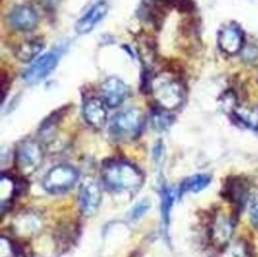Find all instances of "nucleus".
I'll return each mask as SVG.
<instances>
[{
  "mask_svg": "<svg viewBox=\"0 0 258 257\" xmlns=\"http://www.w3.org/2000/svg\"><path fill=\"white\" fill-rule=\"evenodd\" d=\"M150 206H151L150 203H149L148 200H142L141 203H138L137 205H135L134 209L131 210L130 214H128V216H130V219L134 220V222L141 219L142 217L148 212L149 209H150Z\"/></svg>",
  "mask_w": 258,
  "mask_h": 257,
  "instance_id": "nucleus-20",
  "label": "nucleus"
},
{
  "mask_svg": "<svg viewBox=\"0 0 258 257\" xmlns=\"http://www.w3.org/2000/svg\"><path fill=\"white\" fill-rule=\"evenodd\" d=\"M244 44V32L239 25L229 24L224 26L218 35V45L225 54L234 55L239 52Z\"/></svg>",
  "mask_w": 258,
  "mask_h": 257,
  "instance_id": "nucleus-9",
  "label": "nucleus"
},
{
  "mask_svg": "<svg viewBox=\"0 0 258 257\" xmlns=\"http://www.w3.org/2000/svg\"><path fill=\"white\" fill-rule=\"evenodd\" d=\"M102 99L89 98L84 103L82 114L85 120L95 128H101L107 121V108Z\"/></svg>",
  "mask_w": 258,
  "mask_h": 257,
  "instance_id": "nucleus-12",
  "label": "nucleus"
},
{
  "mask_svg": "<svg viewBox=\"0 0 258 257\" xmlns=\"http://www.w3.org/2000/svg\"><path fill=\"white\" fill-rule=\"evenodd\" d=\"M101 99L107 107H118L126 99L128 88L125 82L117 77H110L100 86Z\"/></svg>",
  "mask_w": 258,
  "mask_h": 257,
  "instance_id": "nucleus-8",
  "label": "nucleus"
},
{
  "mask_svg": "<svg viewBox=\"0 0 258 257\" xmlns=\"http://www.w3.org/2000/svg\"><path fill=\"white\" fill-rule=\"evenodd\" d=\"M44 159L43 148L37 141L24 140L16 149V163L21 173L30 175L41 167Z\"/></svg>",
  "mask_w": 258,
  "mask_h": 257,
  "instance_id": "nucleus-5",
  "label": "nucleus"
},
{
  "mask_svg": "<svg viewBox=\"0 0 258 257\" xmlns=\"http://www.w3.org/2000/svg\"><path fill=\"white\" fill-rule=\"evenodd\" d=\"M211 182V176L206 175V174H198V175H193L188 177L181 183L178 187V194H184L187 192L198 193L200 190L206 188V187Z\"/></svg>",
  "mask_w": 258,
  "mask_h": 257,
  "instance_id": "nucleus-16",
  "label": "nucleus"
},
{
  "mask_svg": "<svg viewBox=\"0 0 258 257\" xmlns=\"http://www.w3.org/2000/svg\"><path fill=\"white\" fill-rule=\"evenodd\" d=\"M176 196H178V190H174L173 188L168 186H163L161 189V214H162V222L164 226L167 227L169 224L170 218V210L173 207L174 200Z\"/></svg>",
  "mask_w": 258,
  "mask_h": 257,
  "instance_id": "nucleus-17",
  "label": "nucleus"
},
{
  "mask_svg": "<svg viewBox=\"0 0 258 257\" xmlns=\"http://www.w3.org/2000/svg\"><path fill=\"white\" fill-rule=\"evenodd\" d=\"M79 173L74 167L58 164L51 168L43 179V188L51 194L67 192L78 182Z\"/></svg>",
  "mask_w": 258,
  "mask_h": 257,
  "instance_id": "nucleus-4",
  "label": "nucleus"
},
{
  "mask_svg": "<svg viewBox=\"0 0 258 257\" xmlns=\"http://www.w3.org/2000/svg\"><path fill=\"white\" fill-rule=\"evenodd\" d=\"M62 54H63V49L62 48H56L52 50L45 52L44 55H42L41 57H38L34 63L26 69L23 73L22 78L26 84L32 85L37 84V82L42 81L43 79H45L51 74V72L54 71L57 66L59 58H61Z\"/></svg>",
  "mask_w": 258,
  "mask_h": 257,
  "instance_id": "nucleus-6",
  "label": "nucleus"
},
{
  "mask_svg": "<svg viewBox=\"0 0 258 257\" xmlns=\"http://www.w3.org/2000/svg\"><path fill=\"white\" fill-rule=\"evenodd\" d=\"M107 12V3L104 2V0H102V2H99L98 4H95L93 8H91V10L77 22V24H75V31H77L79 35L89 34V32L93 30L95 26L105 18Z\"/></svg>",
  "mask_w": 258,
  "mask_h": 257,
  "instance_id": "nucleus-13",
  "label": "nucleus"
},
{
  "mask_svg": "<svg viewBox=\"0 0 258 257\" xmlns=\"http://www.w3.org/2000/svg\"><path fill=\"white\" fill-rule=\"evenodd\" d=\"M101 203L100 187L93 180H86L79 190V206L86 217L94 216Z\"/></svg>",
  "mask_w": 258,
  "mask_h": 257,
  "instance_id": "nucleus-7",
  "label": "nucleus"
},
{
  "mask_svg": "<svg viewBox=\"0 0 258 257\" xmlns=\"http://www.w3.org/2000/svg\"><path fill=\"white\" fill-rule=\"evenodd\" d=\"M8 21L19 31H32L38 25V15L29 5H18L9 13Z\"/></svg>",
  "mask_w": 258,
  "mask_h": 257,
  "instance_id": "nucleus-10",
  "label": "nucleus"
},
{
  "mask_svg": "<svg viewBox=\"0 0 258 257\" xmlns=\"http://www.w3.org/2000/svg\"><path fill=\"white\" fill-rule=\"evenodd\" d=\"M101 179L112 192H136L142 187L144 176L135 164L124 160H112L104 163Z\"/></svg>",
  "mask_w": 258,
  "mask_h": 257,
  "instance_id": "nucleus-1",
  "label": "nucleus"
},
{
  "mask_svg": "<svg viewBox=\"0 0 258 257\" xmlns=\"http://www.w3.org/2000/svg\"><path fill=\"white\" fill-rule=\"evenodd\" d=\"M234 224L231 217L218 213L211 227V239L218 248H224L232 238Z\"/></svg>",
  "mask_w": 258,
  "mask_h": 257,
  "instance_id": "nucleus-11",
  "label": "nucleus"
},
{
  "mask_svg": "<svg viewBox=\"0 0 258 257\" xmlns=\"http://www.w3.org/2000/svg\"><path fill=\"white\" fill-rule=\"evenodd\" d=\"M44 43L41 39H31L19 44L15 51V56L22 62H30L43 50Z\"/></svg>",
  "mask_w": 258,
  "mask_h": 257,
  "instance_id": "nucleus-14",
  "label": "nucleus"
},
{
  "mask_svg": "<svg viewBox=\"0 0 258 257\" xmlns=\"http://www.w3.org/2000/svg\"><path fill=\"white\" fill-rule=\"evenodd\" d=\"M233 114L236 119L250 128H258V106L239 105L233 108Z\"/></svg>",
  "mask_w": 258,
  "mask_h": 257,
  "instance_id": "nucleus-15",
  "label": "nucleus"
},
{
  "mask_svg": "<svg viewBox=\"0 0 258 257\" xmlns=\"http://www.w3.org/2000/svg\"><path fill=\"white\" fill-rule=\"evenodd\" d=\"M150 92L158 107L167 111L176 110L184 101V87L176 78L169 74H160L151 79Z\"/></svg>",
  "mask_w": 258,
  "mask_h": 257,
  "instance_id": "nucleus-2",
  "label": "nucleus"
},
{
  "mask_svg": "<svg viewBox=\"0 0 258 257\" xmlns=\"http://www.w3.org/2000/svg\"><path fill=\"white\" fill-rule=\"evenodd\" d=\"M144 121V114L140 108H127L112 118L110 134L117 141H132L140 136Z\"/></svg>",
  "mask_w": 258,
  "mask_h": 257,
  "instance_id": "nucleus-3",
  "label": "nucleus"
},
{
  "mask_svg": "<svg viewBox=\"0 0 258 257\" xmlns=\"http://www.w3.org/2000/svg\"><path fill=\"white\" fill-rule=\"evenodd\" d=\"M247 189L245 187V184H243V182H239V181H236L230 186L229 188V193L231 199H232L233 203L236 204H243L244 200L247 198Z\"/></svg>",
  "mask_w": 258,
  "mask_h": 257,
  "instance_id": "nucleus-19",
  "label": "nucleus"
},
{
  "mask_svg": "<svg viewBox=\"0 0 258 257\" xmlns=\"http://www.w3.org/2000/svg\"><path fill=\"white\" fill-rule=\"evenodd\" d=\"M249 214L250 219L254 226L258 227V192L249 200Z\"/></svg>",
  "mask_w": 258,
  "mask_h": 257,
  "instance_id": "nucleus-21",
  "label": "nucleus"
},
{
  "mask_svg": "<svg viewBox=\"0 0 258 257\" xmlns=\"http://www.w3.org/2000/svg\"><path fill=\"white\" fill-rule=\"evenodd\" d=\"M174 118L169 113V111L158 107L151 114V124L156 131H164L173 124Z\"/></svg>",
  "mask_w": 258,
  "mask_h": 257,
  "instance_id": "nucleus-18",
  "label": "nucleus"
}]
</instances>
